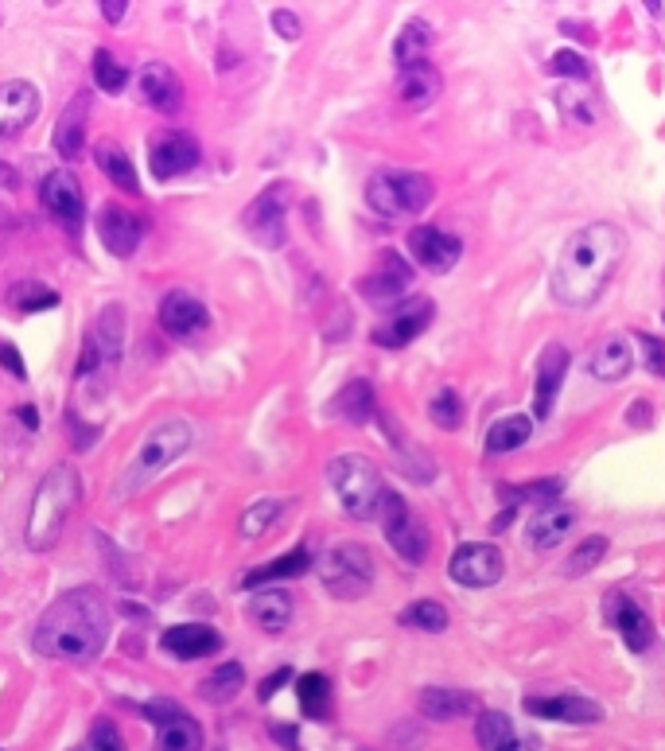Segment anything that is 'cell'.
<instances>
[{"instance_id": "obj_1", "label": "cell", "mask_w": 665, "mask_h": 751, "mask_svg": "<svg viewBox=\"0 0 665 751\" xmlns=\"http://www.w3.org/2000/svg\"><path fill=\"white\" fill-rule=\"evenodd\" d=\"M109 639V608L98 588H70L39 615L32 646L43 658L59 662H94Z\"/></svg>"}, {"instance_id": "obj_45", "label": "cell", "mask_w": 665, "mask_h": 751, "mask_svg": "<svg viewBox=\"0 0 665 751\" xmlns=\"http://www.w3.org/2000/svg\"><path fill=\"white\" fill-rule=\"evenodd\" d=\"M94 82L102 86L105 94H121L125 82H129V71L102 47V51H94Z\"/></svg>"}, {"instance_id": "obj_29", "label": "cell", "mask_w": 665, "mask_h": 751, "mask_svg": "<svg viewBox=\"0 0 665 751\" xmlns=\"http://www.w3.org/2000/svg\"><path fill=\"white\" fill-rule=\"evenodd\" d=\"M331 413H335V417H343L347 425H366V421L378 413L374 386H370L366 378H354V382H347V386L335 394V401H331Z\"/></svg>"}, {"instance_id": "obj_18", "label": "cell", "mask_w": 665, "mask_h": 751, "mask_svg": "<svg viewBox=\"0 0 665 751\" xmlns=\"http://www.w3.org/2000/svg\"><path fill=\"white\" fill-rule=\"evenodd\" d=\"M413 285V265L401 257V253L385 250L378 253V265L370 277H362V296L374 300V304H389V300H401L405 288Z\"/></svg>"}, {"instance_id": "obj_24", "label": "cell", "mask_w": 665, "mask_h": 751, "mask_svg": "<svg viewBox=\"0 0 665 751\" xmlns=\"http://www.w3.org/2000/svg\"><path fill=\"white\" fill-rule=\"evenodd\" d=\"M440 71L432 63H413V67H401L397 78V98L405 102V109H428L440 98Z\"/></svg>"}, {"instance_id": "obj_9", "label": "cell", "mask_w": 665, "mask_h": 751, "mask_svg": "<svg viewBox=\"0 0 665 751\" xmlns=\"http://www.w3.org/2000/svg\"><path fill=\"white\" fill-rule=\"evenodd\" d=\"M39 203L43 211L55 218L67 234H78L82 230V218H86V199H82V183L70 168H55L47 172L43 183H39Z\"/></svg>"}, {"instance_id": "obj_12", "label": "cell", "mask_w": 665, "mask_h": 751, "mask_svg": "<svg viewBox=\"0 0 665 751\" xmlns=\"http://www.w3.org/2000/svg\"><path fill=\"white\" fill-rule=\"evenodd\" d=\"M432 316H436V304L428 300V296H409L389 320L374 331V343H382V347H409L417 335H424L428 331V323H432Z\"/></svg>"}, {"instance_id": "obj_41", "label": "cell", "mask_w": 665, "mask_h": 751, "mask_svg": "<svg viewBox=\"0 0 665 751\" xmlns=\"http://www.w3.org/2000/svg\"><path fill=\"white\" fill-rule=\"evenodd\" d=\"M428 417H432L436 429L444 432H455L463 425V401H459V394H455L452 386H444L440 394L428 401Z\"/></svg>"}, {"instance_id": "obj_31", "label": "cell", "mask_w": 665, "mask_h": 751, "mask_svg": "<svg viewBox=\"0 0 665 751\" xmlns=\"http://www.w3.org/2000/svg\"><path fill=\"white\" fill-rule=\"evenodd\" d=\"M152 751H203V728L195 716H187L183 709L168 716L164 724H156V748Z\"/></svg>"}, {"instance_id": "obj_54", "label": "cell", "mask_w": 665, "mask_h": 751, "mask_svg": "<svg viewBox=\"0 0 665 751\" xmlns=\"http://www.w3.org/2000/svg\"><path fill=\"white\" fill-rule=\"evenodd\" d=\"M269 736H273L277 744H284L288 751H300V736H296V728H292V724H280V720H277V724H269Z\"/></svg>"}, {"instance_id": "obj_21", "label": "cell", "mask_w": 665, "mask_h": 751, "mask_svg": "<svg viewBox=\"0 0 665 751\" xmlns=\"http://www.w3.org/2000/svg\"><path fill=\"white\" fill-rule=\"evenodd\" d=\"M137 86L140 98L152 109H160V113H175V109L183 106V82H179V74L168 63H148L140 71Z\"/></svg>"}, {"instance_id": "obj_13", "label": "cell", "mask_w": 665, "mask_h": 751, "mask_svg": "<svg viewBox=\"0 0 665 751\" xmlns=\"http://www.w3.org/2000/svg\"><path fill=\"white\" fill-rule=\"evenodd\" d=\"M199 156H203V148L191 133H164L148 144V168L156 179L187 176L199 164Z\"/></svg>"}, {"instance_id": "obj_36", "label": "cell", "mask_w": 665, "mask_h": 751, "mask_svg": "<svg viewBox=\"0 0 665 751\" xmlns=\"http://www.w3.org/2000/svg\"><path fill=\"white\" fill-rule=\"evenodd\" d=\"M529 436H533V421H529L525 413L498 417V421H494V425L487 429V452H494V456H502V452H514V448L529 444Z\"/></svg>"}, {"instance_id": "obj_35", "label": "cell", "mask_w": 665, "mask_h": 751, "mask_svg": "<svg viewBox=\"0 0 665 751\" xmlns=\"http://www.w3.org/2000/svg\"><path fill=\"white\" fill-rule=\"evenodd\" d=\"M86 343L98 351V358H117L121 343H125V308L121 304H105L98 323H94V335Z\"/></svg>"}, {"instance_id": "obj_7", "label": "cell", "mask_w": 665, "mask_h": 751, "mask_svg": "<svg viewBox=\"0 0 665 751\" xmlns=\"http://www.w3.org/2000/svg\"><path fill=\"white\" fill-rule=\"evenodd\" d=\"M319 580L335 600H358L374 584V557L366 545H331L319 557Z\"/></svg>"}, {"instance_id": "obj_6", "label": "cell", "mask_w": 665, "mask_h": 751, "mask_svg": "<svg viewBox=\"0 0 665 751\" xmlns=\"http://www.w3.org/2000/svg\"><path fill=\"white\" fill-rule=\"evenodd\" d=\"M432 179L420 172H374L366 183V203L385 218L420 215L432 203Z\"/></svg>"}, {"instance_id": "obj_47", "label": "cell", "mask_w": 665, "mask_h": 751, "mask_svg": "<svg viewBox=\"0 0 665 751\" xmlns=\"http://www.w3.org/2000/svg\"><path fill=\"white\" fill-rule=\"evenodd\" d=\"M638 347H642V362L650 374L665 378V339L650 335V331H638Z\"/></svg>"}, {"instance_id": "obj_20", "label": "cell", "mask_w": 665, "mask_h": 751, "mask_svg": "<svg viewBox=\"0 0 665 751\" xmlns=\"http://www.w3.org/2000/svg\"><path fill=\"white\" fill-rule=\"evenodd\" d=\"M525 713L541 720H560V724H595L603 709L588 697L560 693V697H525Z\"/></svg>"}, {"instance_id": "obj_48", "label": "cell", "mask_w": 665, "mask_h": 751, "mask_svg": "<svg viewBox=\"0 0 665 751\" xmlns=\"http://www.w3.org/2000/svg\"><path fill=\"white\" fill-rule=\"evenodd\" d=\"M90 751H125V740L113 720H94L90 728Z\"/></svg>"}, {"instance_id": "obj_52", "label": "cell", "mask_w": 665, "mask_h": 751, "mask_svg": "<svg viewBox=\"0 0 665 751\" xmlns=\"http://www.w3.org/2000/svg\"><path fill=\"white\" fill-rule=\"evenodd\" d=\"M273 28H277L284 39H300V20H296L288 8H277V12H273Z\"/></svg>"}, {"instance_id": "obj_32", "label": "cell", "mask_w": 665, "mask_h": 751, "mask_svg": "<svg viewBox=\"0 0 665 751\" xmlns=\"http://www.w3.org/2000/svg\"><path fill=\"white\" fill-rule=\"evenodd\" d=\"M249 619L257 627H265L269 635H277L292 623V596L284 588H269V592L249 596Z\"/></svg>"}, {"instance_id": "obj_17", "label": "cell", "mask_w": 665, "mask_h": 751, "mask_svg": "<svg viewBox=\"0 0 665 751\" xmlns=\"http://www.w3.org/2000/svg\"><path fill=\"white\" fill-rule=\"evenodd\" d=\"M210 312L199 296H191L187 288H175L164 296L160 304V327L172 335V339H195L199 331H207Z\"/></svg>"}, {"instance_id": "obj_19", "label": "cell", "mask_w": 665, "mask_h": 751, "mask_svg": "<svg viewBox=\"0 0 665 751\" xmlns=\"http://www.w3.org/2000/svg\"><path fill=\"white\" fill-rule=\"evenodd\" d=\"M140 234H144L140 218L125 211L121 203H105L98 211V238L113 257H133L140 246Z\"/></svg>"}, {"instance_id": "obj_55", "label": "cell", "mask_w": 665, "mask_h": 751, "mask_svg": "<svg viewBox=\"0 0 665 751\" xmlns=\"http://www.w3.org/2000/svg\"><path fill=\"white\" fill-rule=\"evenodd\" d=\"M125 12H129V4H125V0H102V16L109 20V24H121V20H125Z\"/></svg>"}, {"instance_id": "obj_43", "label": "cell", "mask_w": 665, "mask_h": 751, "mask_svg": "<svg viewBox=\"0 0 665 751\" xmlns=\"http://www.w3.org/2000/svg\"><path fill=\"white\" fill-rule=\"evenodd\" d=\"M59 304V292H51L47 285L39 281H24V285L12 288V308L16 312H47Z\"/></svg>"}, {"instance_id": "obj_23", "label": "cell", "mask_w": 665, "mask_h": 751, "mask_svg": "<svg viewBox=\"0 0 665 751\" xmlns=\"http://www.w3.org/2000/svg\"><path fill=\"white\" fill-rule=\"evenodd\" d=\"M160 643L175 658H210V654L222 650V635L214 627H207V623H179V627L164 631Z\"/></svg>"}, {"instance_id": "obj_39", "label": "cell", "mask_w": 665, "mask_h": 751, "mask_svg": "<svg viewBox=\"0 0 665 751\" xmlns=\"http://www.w3.org/2000/svg\"><path fill=\"white\" fill-rule=\"evenodd\" d=\"M296 697H300V709L312 716V720H327L331 716V681L323 674H304L296 681Z\"/></svg>"}, {"instance_id": "obj_14", "label": "cell", "mask_w": 665, "mask_h": 751, "mask_svg": "<svg viewBox=\"0 0 665 751\" xmlns=\"http://www.w3.org/2000/svg\"><path fill=\"white\" fill-rule=\"evenodd\" d=\"M603 615H607V623L623 635V643H627L634 654L650 650V643H654V623H650V611L642 608L638 600H630L623 592H611L607 604H603Z\"/></svg>"}, {"instance_id": "obj_16", "label": "cell", "mask_w": 665, "mask_h": 751, "mask_svg": "<svg viewBox=\"0 0 665 751\" xmlns=\"http://www.w3.org/2000/svg\"><path fill=\"white\" fill-rule=\"evenodd\" d=\"M409 253L417 257L420 269L448 273V269H455V261L463 257V242L455 234H448V230H440V226H417L409 234Z\"/></svg>"}, {"instance_id": "obj_42", "label": "cell", "mask_w": 665, "mask_h": 751, "mask_svg": "<svg viewBox=\"0 0 665 751\" xmlns=\"http://www.w3.org/2000/svg\"><path fill=\"white\" fill-rule=\"evenodd\" d=\"M280 514H284V502L280 499H261L253 502L249 510L242 514V522H238V530H242V537H261L273 522H277Z\"/></svg>"}, {"instance_id": "obj_46", "label": "cell", "mask_w": 665, "mask_h": 751, "mask_svg": "<svg viewBox=\"0 0 665 751\" xmlns=\"http://www.w3.org/2000/svg\"><path fill=\"white\" fill-rule=\"evenodd\" d=\"M549 71L560 74V78H588V74H592V67H588V59H584V55H576L572 47H564V51H557V55L549 59Z\"/></svg>"}, {"instance_id": "obj_28", "label": "cell", "mask_w": 665, "mask_h": 751, "mask_svg": "<svg viewBox=\"0 0 665 751\" xmlns=\"http://www.w3.org/2000/svg\"><path fill=\"white\" fill-rule=\"evenodd\" d=\"M630 366H634V351L627 347V339H619V335L603 339L592 351V358H588V374H592L595 382H623L630 374Z\"/></svg>"}, {"instance_id": "obj_49", "label": "cell", "mask_w": 665, "mask_h": 751, "mask_svg": "<svg viewBox=\"0 0 665 751\" xmlns=\"http://www.w3.org/2000/svg\"><path fill=\"white\" fill-rule=\"evenodd\" d=\"M557 491H560V479H549V483H529V487H502V499H510L514 510H518L522 499H541V506H545V499L557 495Z\"/></svg>"}, {"instance_id": "obj_50", "label": "cell", "mask_w": 665, "mask_h": 751, "mask_svg": "<svg viewBox=\"0 0 665 751\" xmlns=\"http://www.w3.org/2000/svg\"><path fill=\"white\" fill-rule=\"evenodd\" d=\"M288 681H292V666H280V670H273L269 678L257 685V697H261V701H273V697H277V689H284Z\"/></svg>"}, {"instance_id": "obj_51", "label": "cell", "mask_w": 665, "mask_h": 751, "mask_svg": "<svg viewBox=\"0 0 665 751\" xmlns=\"http://www.w3.org/2000/svg\"><path fill=\"white\" fill-rule=\"evenodd\" d=\"M0 366L16 378V382H24L28 378V370H24V358H20V351L12 347V343H0Z\"/></svg>"}, {"instance_id": "obj_2", "label": "cell", "mask_w": 665, "mask_h": 751, "mask_svg": "<svg viewBox=\"0 0 665 751\" xmlns=\"http://www.w3.org/2000/svg\"><path fill=\"white\" fill-rule=\"evenodd\" d=\"M627 253V238L611 222H592L576 230L557 257L553 269V296L564 308H588L603 296L607 281L615 277L619 261Z\"/></svg>"}, {"instance_id": "obj_44", "label": "cell", "mask_w": 665, "mask_h": 751, "mask_svg": "<svg viewBox=\"0 0 665 751\" xmlns=\"http://www.w3.org/2000/svg\"><path fill=\"white\" fill-rule=\"evenodd\" d=\"M603 557H607V537H603V534L584 537V541L572 549V557H568V573H572V576L592 573Z\"/></svg>"}, {"instance_id": "obj_34", "label": "cell", "mask_w": 665, "mask_h": 751, "mask_svg": "<svg viewBox=\"0 0 665 751\" xmlns=\"http://www.w3.org/2000/svg\"><path fill=\"white\" fill-rule=\"evenodd\" d=\"M98 168H102L105 176H109V183L117 187V191H125V195H140V176H137V164L129 160V152L125 148H117V144H98Z\"/></svg>"}, {"instance_id": "obj_40", "label": "cell", "mask_w": 665, "mask_h": 751, "mask_svg": "<svg viewBox=\"0 0 665 751\" xmlns=\"http://www.w3.org/2000/svg\"><path fill=\"white\" fill-rule=\"evenodd\" d=\"M401 619V627H409V631H428V635H440L444 627H448V611L440 608L436 600H417V604H409V608L397 615Z\"/></svg>"}, {"instance_id": "obj_57", "label": "cell", "mask_w": 665, "mask_h": 751, "mask_svg": "<svg viewBox=\"0 0 665 751\" xmlns=\"http://www.w3.org/2000/svg\"><path fill=\"white\" fill-rule=\"evenodd\" d=\"M20 421H24L28 429H39V409H35V405H20Z\"/></svg>"}, {"instance_id": "obj_33", "label": "cell", "mask_w": 665, "mask_h": 751, "mask_svg": "<svg viewBox=\"0 0 665 751\" xmlns=\"http://www.w3.org/2000/svg\"><path fill=\"white\" fill-rule=\"evenodd\" d=\"M471 709H475V697L463 693V689H440V685H432V689L420 693V713L428 716V720H455V716H467Z\"/></svg>"}, {"instance_id": "obj_27", "label": "cell", "mask_w": 665, "mask_h": 751, "mask_svg": "<svg viewBox=\"0 0 665 751\" xmlns=\"http://www.w3.org/2000/svg\"><path fill=\"white\" fill-rule=\"evenodd\" d=\"M475 740H479L483 751H537L533 740H522V736H518V728L510 724V716L494 713V709L479 713V720H475Z\"/></svg>"}, {"instance_id": "obj_3", "label": "cell", "mask_w": 665, "mask_h": 751, "mask_svg": "<svg viewBox=\"0 0 665 751\" xmlns=\"http://www.w3.org/2000/svg\"><path fill=\"white\" fill-rule=\"evenodd\" d=\"M82 499V479L70 464H55L43 483L35 487L32 510H28V526H24V541L35 553H47L59 545V537L67 530L70 514Z\"/></svg>"}, {"instance_id": "obj_30", "label": "cell", "mask_w": 665, "mask_h": 751, "mask_svg": "<svg viewBox=\"0 0 665 751\" xmlns=\"http://www.w3.org/2000/svg\"><path fill=\"white\" fill-rule=\"evenodd\" d=\"M308 569H312V553H308L304 545H296L292 553H284V557H277V561H265V565L249 569V573L242 576V584L245 588H261V584H277V580L304 576Z\"/></svg>"}, {"instance_id": "obj_15", "label": "cell", "mask_w": 665, "mask_h": 751, "mask_svg": "<svg viewBox=\"0 0 665 751\" xmlns=\"http://www.w3.org/2000/svg\"><path fill=\"white\" fill-rule=\"evenodd\" d=\"M39 117V90L24 78L0 82V141L20 137Z\"/></svg>"}, {"instance_id": "obj_25", "label": "cell", "mask_w": 665, "mask_h": 751, "mask_svg": "<svg viewBox=\"0 0 665 751\" xmlns=\"http://www.w3.org/2000/svg\"><path fill=\"white\" fill-rule=\"evenodd\" d=\"M86 121H90V94L82 90V94L70 98V106L63 109V117L55 125V152L63 160H74L82 152V144H86Z\"/></svg>"}, {"instance_id": "obj_11", "label": "cell", "mask_w": 665, "mask_h": 751, "mask_svg": "<svg viewBox=\"0 0 665 751\" xmlns=\"http://www.w3.org/2000/svg\"><path fill=\"white\" fill-rule=\"evenodd\" d=\"M448 573H452V580L463 584V588H490V584L502 580L506 561H502L498 545H490V541H467V545H459L452 553Z\"/></svg>"}, {"instance_id": "obj_56", "label": "cell", "mask_w": 665, "mask_h": 751, "mask_svg": "<svg viewBox=\"0 0 665 751\" xmlns=\"http://www.w3.org/2000/svg\"><path fill=\"white\" fill-rule=\"evenodd\" d=\"M630 425H650V401H634L630 405Z\"/></svg>"}, {"instance_id": "obj_26", "label": "cell", "mask_w": 665, "mask_h": 751, "mask_svg": "<svg viewBox=\"0 0 665 751\" xmlns=\"http://www.w3.org/2000/svg\"><path fill=\"white\" fill-rule=\"evenodd\" d=\"M572 526H576V510L572 506L545 502L533 514V522H529V541H533V549H553V545H560L564 537L572 534Z\"/></svg>"}, {"instance_id": "obj_5", "label": "cell", "mask_w": 665, "mask_h": 751, "mask_svg": "<svg viewBox=\"0 0 665 751\" xmlns=\"http://www.w3.org/2000/svg\"><path fill=\"white\" fill-rule=\"evenodd\" d=\"M327 483L335 487L343 510H347L350 518H358V522L378 518V506H382L385 491H389L378 464H374L370 456H358V452L335 456V460L327 464Z\"/></svg>"}, {"instance_id": "obj_8", "label": "cell", "mask_w": 665, "mask_h": 751, "mask_svg": "<svg viewBox=\"0 0 665 751\" xmlns=\"http://www.w3.org/2000/svg\"><path fill=\"white\" fill-rule=\"evenodd\" d=\"M378 522H382L389 545L409 561V565H420L428 557V530L420 526V518L409 510V502L401 499L397 491H385L382 506H378Z\"/></svg>"}, {"instance_id": "obj_22", "label": "cell", "mask_w": 665, "mask_h": 751, "mask_svg": "<svg viewBox=\"0 0 665 751\" xmlns=\"http://www.w3.org/2000/svg\"><path fill=\"white\" fill-rule=\"evenodd\" d=\"M564 374H568V351H564L560 343H549L541 362H537V394H533V413H537L541 421H545V417L553 413V405H557Z\"/></svg>"}, {"instance_id": "obj_4", "label": "cell", "mask_w": 665, "mask_h": 751, "mask_svg": "<svg viewBox=\"0 0 665 751\" xmlns=\"http://www.w3.org/2000/svg\"><path fill=\"white\" fill-rule=\"evenodd\" d=\"M191 444H195V429H191L187 421H179V417H168V421L152 425V429L144 432V440L137 444V456H133V460L125 464V471L117 475L113 499H133V495H140V491H144L160 471H168Z\"/></svg>"}, {"instance_id": "obj_38", "label": "cell", "mask_w": 665, "mask_h": 751, "mask_svg": "<svg viewBox=\"0 0 665 751\" xmlns=\"http://www.w3.org/2000/svg\"><path fill=\"white\" fill-rule=\"evenodd\" d=\"M242 685H245L242 662H222L214 674L203 678L199 693H203V701H210V705H226V701H234L242 693Z\"/></svg>"}, {"instance_id": "obj_53", "label": "cell", "mask_w": 665, "mask_h": 751, "mask_svg": "<svg viewBox=\"0 0 665 751\" xmlns=\"http://www.w3.org/2000/svg\"><path fill=\"white\" fill-rule=\"evenodd\" d=\"M175 713H179V705H175V701H164V697L144 705V716H148L152 724H164V720H168V716H175Z\"/></svg>"}, {"instance_id": "obj_37", "label": "cell", "mask_w": 665, "mask_h": 751, "mask_svg": "<svg viewBox=\"0 0 665 751\" xmlns=\"http://www.w3.org/2000/svg\"><path fill=\"white\" fill-rule=\"evenodd\" d=\"M432 39H436V32H432V24H428V20H409V24L401 28L397 43H393V59H397V67L424 63V55H428Z\"/></svg>"}, {"instance_id": "obj_10", "label": "cell", "mask_w": 665, "mask_h": 751, "mask_svg": "<svg viewBox=\"0 0 665 751\" xmlns=\"http://www.w3.org/2000/svg\"><path fill=\"white\" fill-rule=\"evenodd\" d=\"M284 215H288V187H284V183H273V187H265V191L245 207L242 222L257 246L277 250V246H284Z\"/></svg>"}, {"instance_id": "obj_58", "label": "cell", "mask_w": 665, "mask_h": 751, "mask_svg": "<svg viewBox=\"0 0 665 751\" xmlns=\"http://www.w3.org/2000/svg\"><path fill=\"white\" fill-rule=\"evenodd\" d=\"M0 183H4V187H16V172H12L8 164H0Z\"/></svg>"}]
</instances>
